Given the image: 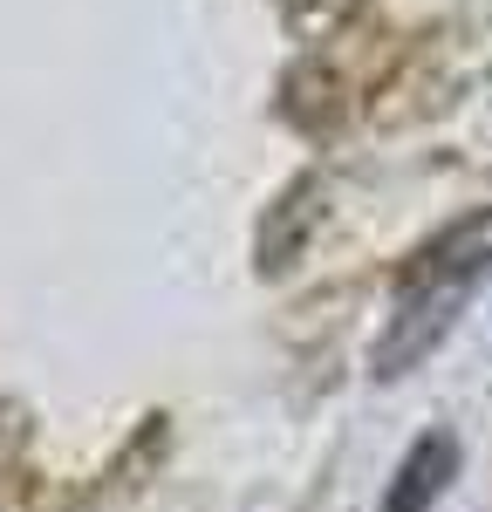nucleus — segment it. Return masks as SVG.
Here are the masks:
<instances>
[{
	"label": "nucleus",
	"instance_id": "nucleus-1",
	"mask_svg": "<svg viewBox=\"0 0 492 512\" xmlns=\"http://www.w3.org/2000/svg\"><path fill=\"white\" fill-rule=\"evenodd\" d=\"M479 280H492V205L472 212V219H458V226H445V233L404 267L397 308H390L376 349H369V369H376L383 383H390V376H410V369L458 328L465 301L479 294Z\"/></svg>",
	"mask_w": 492,
	"mask_h": 512
},
{
	"label": "nucleus",
	"instance_id": "nucleus-2",
	"mask_svg": "<svg viewBox=\"0 0 492 512\" xmlns=\"http://www.w3.org/2000/svg\"><path fill=\"white\" fill-rule=\"evenodd\" d=\"M458 458H465V451H458V437H451V431L410 437V451L397 458V472H390V485H383V506H376V512H431L451 492Z\"/></svg>",
	"mask_w": 492,
	"mask_h": 512
}]
</instances>
